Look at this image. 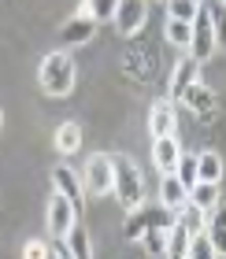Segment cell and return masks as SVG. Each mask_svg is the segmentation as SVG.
<instances>
[{
	"label": "cell",
	"instance_id": "cell-1",
	"mask_svg": "<svg viewBox=\"0 0 226 259\" xmlns=\"http://www.w3.org/2000/svg\"><path fill=\"white\" fill-rule=\"evenodd\" d=\"M41 89L49 93V97H67L70 89H74V78H78V67H74V56L67 52H52L45 56L41 63Z\"/></svg>",
	"mask_w": 226,
	"mask_h": 259
},
{
	"label": "cell",
	"instance_id": "cell-2",
	"mask_svg": "<svg viewBox=\"0 0 226 259\" xmlns=\"http://www.w3.org/2000/svg\"><path fill=\"white\" fill-rule=\"evenodd\" d=\"M178 222V215L171 207H163V204H141L137 211H130L126 215V226H123V233L130 241H145V233H152V230H171Z\"/></svg>",
	"mask_w": 226,
	"mask_h": 259
},
{
	"label": "cell",
	"instance_id": "cell-3",
	"mask_svg": "<svg viewBox=\"0 0 226 259\" xmlns=\"http://www.w3.org/2000/svg\"><path fill=\"white\" fill-rule=\"evenodd\" d=\"M115 159V196L126 211H137L145 204V185H141V170L134 167L130 156H111Z\"/></svg>",
	"mask_w": 226,
	"mask_h": 259
},
{
	"label": "cell",
	"instance_id": "cell-4",
	"mask_svg": "<svg viewBox=\"0 0 226 259\" xmlns=\"http://www.w3.org/2000/svg\"><path fill=\"white\" fill-rule=\"evenodd\" d=\"M82 182H86V193L93 196H104V193H115V159L111 156H89L86 170H82Z\"/></svg>",
	"mask_w": 226,
	"mask_h": 259
},
{
	"label": "cell",
	"instance_id": "cell-5",
	"mask_svg": "<svg viewBox=\"0 0 226 259\" xmlns=\"http://www.w3.org/2000/svg\"><path fill=\"white\" fill-rule=\"evenodd\" d=\"M74 226H78V207L70 204L67 196L56 193V196L49 200V233H52L56 241H63Z\"/></svg>",
	"mask_w": 226,
	"mask_h": 259
},
{
	"label": "cell",
	"instance_id": "cell-6",
	"mask_svg": "<svg viewBox=\"0 0 226 259\" xmlns=\"http://www.w3.org/2000/svg\"><path fill=\"white\" fill-rule=\"evenodd\" d=\"M215 22H211V11L208 8H200V15L193 22V60L197 63H204L211 60V52H215Z\"/></svg>",
	"mask_w": 226,
	"mask_h": 259
},
{
	"label": "cell",
	"instance_id": "cell-7",
	"mask_svg": "<svg viewBox=\"0 0 226 259\" xmlns=\"http://www.w3.org/2000/svg\"><path fill=\"white\" fill-rule=\"evenodd\" d=\"M148 19V4L145 0H123V4H115V30L123 33V37H130V33H137L141 26H145Z\"/></svg>",
	"mask_w": 226,
	"mask_h": 259
},
{
	"label": "cell",
	"instance_id": "cell-8",
	"mask_svg": "<svg viewBox=\"0 0 226 259\" xmlns=\"http://www.w3.org/2000/svg\"><path fill=\"white\" fill-rule=\"evenodd\" d=\"M193 85H200V63L193 60V56H185L182 63L174 67V74H171V89H167V100H185V93L193 89Z\"/></svg>",
	"mask_w": 226,
	"mask_h": 259
},
{
	"label": "cell",
	"instance_id": "cell-9",
	"mask_svg": "<svg viewBox=\"0 0 226 259\" xmlns=\"http://www.w3.org/2000/svg\"><path fill=\"white\" fill-rule=\"evenodd\" d=\"M52 185H56V193H59V196H67L70 204L82 211V204H86V182H82L78 174L67 167V163H59V167L52 170Z\"/></svg>",
	"mask_w": 226,
	"mask_h": 259
},
{
	"label": "cell",
	"instance_id": "cell-10",
	"mask_svg": "<svg viewBox=\"0 0 226 259\" xmlns=\"http://www.w3.org/2000/svg\"><path fill=\"white\" fill-rule=\"evenodd\" d=\"M174 126H178V115H174V100L167 97H160L156 104H152V111H148V130H152V137H174Z\"/></svg>",
	"mask_w": 226,
	"mask_h": 259
},
{
	"label": "cell",
	"instance_id": "cell-11",
	"mask_svg": "<svg viewBox=\"0 0 226 259\" xmlns=\"http://www.w3.org/2000/svg\"><path fill=\"white\" fill-rule=\"evenodd\" d=\"M93 33H97V22L86 19V15H74V19H67L63 26H59V41H63L67 49H70V45L78 49V45L93 41Z\"/></svg>",
	"mask_w": 226,
	"mask_h": 259
},
{
	"label": "cell",
	"instance_id": "cell-12",
	"mask_svg": "<svg viewBox=\"0 0 226 259\" xmlns=\"http://www.w3.org/2000/svg\"><path fill=\"white\" fill-rule=\"evenodd\" d=\"M160 204L171 207L174 215H182V211L189 207V189L174 178V174H163V182H160Z\"/></svg>",
	"mask_w": 226,
	"mask_h": 259
},
{
	"label": "cell",
	"instance_id": "cell-13",
	"mask_svg": "<svg viewBox=\"0 0 226 259\" xmlns=\"http://www.w3.org/2000/svg\"><path fill=\"white\" fill-rule=\"evenodd\" d=\"M152 163H156L163 174H174L178 163H182V148H178V141H174V137L152 141Z\"/></svg>",
	"mask_w": 226,
	"mask_h": 259
},
{
	"label": "cell",
	"instance_id": "cell-14",
	"mask_svg": "<svg viewBox=\"0 0 226 259\" xmlns=\"http://www.w3.org/2000/svg\"><path fill=\"white\" fill-rule=\"evenodd\" d=\"M193 237H197V233H189V230H185V222L178 219L174 226H171V233H167V259H189Z\"/></svg>",
	"mask_w": 226,
	"mask_h": 259
},
{
	"label": "cell",
	"instance_id": "cell-15",
	"mask_svg": "<svg viewBox=\"0 0 226 259\" xmlns=\"http://www.w3.org/2000/svg\"><path fill=\"white\" fill-rule=\"evenodd\" d=\"M208 241L215 244V252L226 255V204H219L215 211H208Z\"/></svg>",
	"mask_w": 226,
	"mask_h": 259
},
{
	"label": "cell",
	"instance_id": "cell-16",
	"mask_svg": "<svg viewBox=\"0 0 226 259\" xmlns=\"http://www.w3.org/2000/svg\"><path fill=\"white\" fill-rule=\"evenodd\" d=\"M197 178L211 182V185L222 182V156H219V152H200V156H197Z\"/></svg>",
	"mask_w": 226,
	"mask_h": 259
},
{
	"label": "cell",
	"instance_id": "cell-17",
	"mask_svg": "<svg viewBox=\"0 0 226 259\" xmlns=\"http://www.w3.org/2000/svg\"><path fill=\"white\" fill-rule=\"evenodd\" d=\"M189 204H197L204 211H215L222 204V189H219V185H211V182H197L193 193H189Z\"/></svg>",
	"mask_w": 226,
	"mask_h": 259
},
{
	"label": "cell",
	"instance_id": "cell-18",
	"mask_svg": "<svg viewBox=\"0 0 226 259\" xmlns=\"http://www.w3.org/2000/svg\"><path fill=\"white\" fill-rule=\"evenodd\" d=\"M185 104L200 115V119H211V115H215V97H211L204 85H193V89H189V93H185Z\"/></svg>",
	"mask_w": 226,
	"mask_h": 259
},
{
	"label": "cell",
	"instance_id": "cell-19",
	"mask_svg": "<svg viewBox=\"0 0 226 259\" xmlns=\"http://www.w3.org/2000/svg\"><path fill=\"white\" fill-rule=\"evenodd\" d=\"M163 33H167V41H171V45H178V49H193V22H178V19H167Z\"/></svg>",
	"mask_w": 226,
	"mask_h": 259
},
{
	"label": "cell",
	"instance_id": "cell-20",
	"mask_svg": "<svg viewBox=\"0 0 226 259\" xmlns=\"http://www.w3.org/2000/svg\"><path fill=\"white\" fill-rule=\"evenodd\" d=\"M56 148L63 152V156H70V152H78L82 148V130L74 122H63L56 130Z\"/></svg>",
	"mask_w": 226,
	"mask_h": 259
},
{
	"label": "cell",
	"instance_id": "cell-21",
	"mask_svg": "<svg viewBox=\"0 0 226 259\" xmlns=\"http://www.w3.org/2000/svg\"><path fill=\"white\" fill-rule=\"evenodd\" d=\"M63 241H67V248L74 252V259H93V241H89V233L82 230V226H74Z\"/></svg>",
	"mask_w": 226,
	"mask_h": 259
},
{
	"label": "cell",
	"instance_id": "cell-22",
	"mask_svg": "<svg viewBox=\"0 0 226 259\" xmlns=\"http://www.w3.org/2000/svg\"><path fill=\"white\" fill-rule=\"evenodd\" d=\"M200 8H204V4H193V0H174V4H167V19H178V22H197Z\"/></svg>",
	"mask_w": 226,
	"mask_h": 259
},
{
	"label": "cell",
	"instance_id": "cell-23",
	"mask_svg": "<svg viewBox=\"0 0 226 259\" xmlns=\"http://www.w3.org/2000/svg\"><path fill=\"white\" fill-rule=\"evenodd\" d=\"M178 219L185 222V230H189V233H204V230H208V211H204V207H197V204H189Z\"/></svg>",
	"mask_w": 226,
	"mask_h": 259
},
{
	"label": "cell",
	"instance_id": "cell-24",
	"mask_svg": "<svg viewBox=\"0 0 226 259\" xmlns=\"http://www.w3.org/2000/svg\"><path fill=\"white\" fill-rule=\"evenodd\" d=\"M174 178L182 182L189 193H193V185L200 182V178H197V156H182V163H178V170H174Z\"/></svg>",
	"mask_w": 226,
	"mask_h": 259
},
{
	"label": "cell",
	"instance_id": "cell-25",
	"mask_svg": "<svg viewBox=\"0 0 226 259\" xmlns=\"http://www.w3.org/2000/svg\"><path fill=\"white\" fill-rule=\"evenodd\" d=\"M167 233L171 230H152V233H145V241H141V244H145V252L167 259Z\"/></svg>",
	"mask_w": 226,
	"mask_h": 259
},
{
	"label": "cell",
	"instance_id": "cell-26",
	"mask_svg": "<svg viewBox=\"0 0 226 259\" xmlns=\"http://www.w3.org/2000/svg\"><path fill=\"white\" fill-rule=\"evenodd\" d=\"M189 259H219L215 244L208 241V233H197V237H193V248H189Z\"/></svg>",
	"mask_w": 226,
	"mask_h": 259
},
{
	"label": "cell",
	"instance_id": "cell-27",
	"mask_svg": "<svg viewBox=\"0 0 226 259\" xmlns=\"http://www.w3.org/2000/svg\"><path fill=\"white\" fill-rule=\"evenodd\" d=\"M22 259H52V244L41 241V237H33V241L22 244Z\"/></svg>",
	"mask_w": 226,
	"mask_h": 259
},
{
	"label": "cell",
	"instance_id": "cell-28",
	"mask_svg": "<svg viewBox=\"0 0 226 259\" xmlns=\"http://www.w3.org/2000/svg\"><path fill=\"white\" fill-rule=\"evenodd\" d=\"M211 22H215V41L226 49V4H211Z\"/></svg>",
	"mask_w": 226,
	"mask_h": 259
},
{
	"label": "cell",
	"instance_id": "cell-29",
	"mask_svg": "<svg viewBox=\"0 0 226 259\" xmlns=\"http://www.w3.org/2000/svg\"><path fill=\"white\" fill-rule=\"evenodd\" d=\"M52 259H74V252L67 248V241H56L52 244Z\"/></svg>",
	"mask_w": 226,
	"mask_h": 259
},
{
	"label": "cell",
	"instance_id": "cell-30",
	"mask_svg": "<svg viewBox=\"0 0 226 259\" xmlns=\"http://www.w3.org/2000/svg\"><path fill=\"white\" fill-rule=\"evenodd\" d=\"M219 259H226V255H219Z\"/></svg>",
	"mask_w": 226,
	"mask_h": 259
}]
</instances>
